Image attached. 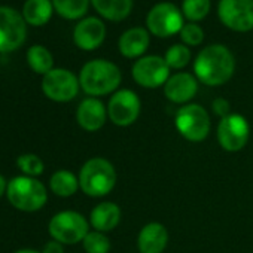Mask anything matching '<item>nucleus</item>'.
Here are the masks:
<instances>
[{
    "label": "nucleus",
    "instance_id": "7ed1b4c3",
    "mask_svg": "<svg viewBox=\"0 0 253 253\" xmlns=\"http://www.w3.org/2000/svg\"><path fill=\"white\" fill-rule=\"evenodd\" d=\"M115 185L116 170L109 160L95 157L82 166L79 173V186L85 195L92 198L104 197L112 192Z\"/></svg>",
    "mask_w": 253,
    "mask_h": 253
},
{
    "label": "nucleus",
    "instance_id": "393cba45",
    "mask_svg": "<svg viewBox=\"0 0 253 253\" xmlns=\"http://www.w3.org/2000/svg\"><path fill=\"white\" fill-rule=\"evenodd\" d=\"M210 8V0H183L180 11L189 23H198L207 17Z\"/></svg>",
    "mask_w": 253,
    "mask_h": 253
},
{
    "label": "nucleus",
    "instance_id": "f8f14e48",
    "mask_svg": "<svg viewBox=\"0 0 253 253\" xmlns=\"http://www.w3.org/2000/svg\"><path fill=\"white\" fill-rule=\"evenodd\" d=\"M220 23L232 32L246 33L253 29V0H219Z\"/></svg>",
    "mask_w": 253,
    "mask_h": 253
},
{
    "label": "nucleus",
    "instance_id": "dca6fc26",
    "mask_svg": "<svg viewBox=\"0 0 253 253\" xmlns=\"http://www.w3.org/2000/svg\"><path fill=\"white\" fill-rule=\"evenodd\" d=\"M107 107L97 97H88L81 101L76 110V121L85 131H98L107 121Z\"/></svg>",
    "mask_w": 253,
    "mask_h": 253
},
{
    "label": "nucleus",
    "instance_id": "1a4fd4ad",
    "mask_svg": "<svg viewBox=\"0 0 253 253\" xmlns=\"http://www.w3.org/2000/svg\"><path fill=\"white\" fill-rule=\"evenodd\" d=\"M142 101L131 89H118L112 94L107 104V115L112 124L118 126H130L140 116Z\"/></svg>",
    "mask_w": 253,
    "mask_h": 253
},
{
    "label": "nucleus",
    "instance_id": "5701e85b",
    "mask_svg": "<svg viewBox=\"0 0 253 253\" xmlns=\"http://www.w3.org/2000/svg\"><path fill=\"white\" fill-rule=\"evenodd\" d=\"M27 63L30 69L39 75H46L54 69L52 54L42 45H33L27 51Z\"/></svg>",
    "mask_w": 253,
    "mask_h": 253
},
{
    "label": "nucleus",
    "instance_id": "0eeeda50",
    "mask_svg": "<svg viewBox=\"0 0 253 253\" xmlns=\"http://www.w3.org/2000/svg\"><path fill=\"white\" fill-rule=\"evenodd\" d=\"M182 11L170 2H161L151 8L146 17L148 32L158 38H170L180 33L185 26Z\"/></svg>",
    "mask_w": 253,
    "mask_h": 253
},
{
    "label": "nucleus",
    "instance_id": "aec40b11",
    "mask_svg": "<svg viewBox=\"0 0 253 253\" xmlns=\"http://www.w3.org/2000/svg\"><path fill=\"white\" fill-rule=\"evenodd\" d=\"M91 3L100 17L118 23L131 14L134 0H91Z\"/></svg>",
    "mask_w": 253,
    "mask_h": 253
},
{
    "label": "nucleus",
    "instance_id": "2eb2a0df",
    "mask_svg": "<svg viewBox=\"0 0 253 253\" xmlns=\"http://www.w3.org/2000/svg\"><path fill=\"white\" fill-rule=\"evenodd\" d=\"M198 92V79L186 72L174 73L164 85V95L176 104H188Z\"/></svg>",
    "mask_w": 253,
    "mask_h": 253
},
{
    "label": "nucleus",
    "instance_id": "7c9ffc66",
    "mask_svg": "<svg viewBox=\"0 0 253 253\" xmlns=\"http://www.w3.org/2000/svg\"><path fill=\"white\" fill-rule=\"evenodd\" d=\"M42 253H64L63 250V244L52 240V241H48L43 247V252Z\"/></svg>",
    "mask_w": 253,
    "mask_h": 253
},
{
    "label": "nucleus",
    "instance_id": "473e14b6",
    "mask_svg": "<svg viewBox=\"0 0 253 253\" xmlns=\"http://www.w3.org/2000/svg\"><path fill=\"white\" fill-rule=\"evenodd\" d=\"M15 253H42V252H38V250H32V249H21Z\"/></svg>",
    "mask_w": 253,
    "mask_h": 253
},
{
    "label": "nucleus",
    "instance_id": "ddd939ff",
    "mask_svg": "<svg viewBox=\"0 0 253 253\" xmlns=\"http://www.w3.org/2000/svg\"><path fill=\"white\" fill-rule=\"evenodd\" d=\"M79 78L66 69H52L42 79L43 94L58 103H66L73 100L79 92Z\"/></svg>",
    "mask_w": 253,
    "mask_h": 253
},
{
    "label": "nucleus",
    "instance_id": "20e7f679",
    "mask_svg": "<svg viewBox=\"0 0 253 253\" xmlns=\"http://www.w3.org/2000/svg\"><path fill=\"white\" fill-rule=\"evenodd\" d=\"M6 195L9 203L23 211H36L42 209L48 200V192L43 183L29 176H17L9 180Z\"/></svg>",
    "mask_w": 253,
    "mask_h": 253
},
{
    "label": "nucleus",
    "instance_id": "f257e3e1",
    "mask_svg": "<svg viewBox=\"0 0 253 253\" xmlns=\"http://www.w3.org/2000/svg\"><path fill=\"white\" fill-rule=\"evenodd\" d=\"M235 72L232 52L220 43L209 45L198 52L194 60V76L209 86L226 84Z\"/></svg>",
    "mask_w": 253,
    "mask_h": 253
},
{
    "label": "nucleus",
    "instance_id": "9b49d317",
    "mask_svg": "<svg viewBox=\"0 0 253 253\" xmlns=\"http://www.w3.org/2000/svg\"><path fill=\"white\" fill-rule=\"evenodd\" d=\"M131 75L137 85L149 89L164 86L171 76L164 57L158 55H143L139 58L131 67Z\"/></svg>",
    "mask_w": 253,
    "mask_h": 253
},
{
    "label": "nucleus",
    "instance_id": "2f4dec72",
    "mask_svg": "<svg viewBox=\"0 0 253 253\" xmlns=\"http://www.w3.org/2000/svg\"><path fill=\"white\" fill-rule=\"evenodd\" d=\"M6 189H8V182H6V179L2 174H0V197H2L6 192Z\"/></svg>",
    "mask_w": 253,
    "mask_h": 253
},
{
    "label": "nucleus",
    "instance_id": "423d86ee",
    "mask_svg": "<svg viewBox=\"0 0 253 253\" xmlns=\"http://www.w3.org/2000/svg\"><path fill=\"white\" fill-rule=\"evenodd\" d=\"M48 229L52 240L61 244H76L84 241L89 232V225L84 214L73 210H64L52 216Z\"/></svg>",
    "mask_w": 253,
    "mask_h": 253
},
{
    "label": "nucleus",
    "instance_id": "412c9836",
    "mask_svg": "<svg viewBox=\"0 0 253 253\" xmlns=\"http://www.w3.org/2000/svg\"><path fill=\"white\" fill-rule=\"evenodd\" d=\"M52 12V0H27L23 8V17L26 23L36 27L46 24L51 20Z\"/></svg>",
    "mask_w": 253,
    "mask_h": 253
},
{
    "label": "nucleus",
    "instance_id": "a878e982",
    "mask_svg": "<svg viewBox=\"0 0 253 253\" xmlns=\"http://www.w3.org/2000/svg\"><path fill=\"white\" fill-rule=\"evenodd\" d=\"M164 60L170 69L180 70L186 67L191 61V49L183 43H176L166 51Z\"/></svg>",
    "mask_w": 253,
    "mask_h": 253
},
{
    "label": "nucleus",
    "instance_id": "39448f33",
    "mask_svg": "<svg viewBox=\"0 0 253 253\" xmlns=\"http://www.w3.org/2000/svg\"><path fill=\"white\" fill-rule=\"evenodd\" d=\"M176 128L179 134L194 143L203 142L207 139L210 130H211V121L209 112L197 103H188L183 104L177 112L174 118Z\"/></svg>",
    "mask_w": 253,
    "mask_h": 253
},
{
    "label": "nucleus",
    "instance_id": "bb28decb",
    "mask_svg": "<svg viewBox=\"0 0 253 253\" xmlns=\"http://www.w3.org/2000/svg\"><path fill=\"white\" fill-rule=\"evenodd\" d=\"M82 244L86 253H109L110 250L109 237L100 231H89Z\"/></svg>",
    "mask_w": 253,
    "mask_h": 253
},
{
    "label": "nucleus",
    "instance_id": "f3484780",
    "mask_svg": "<svg viewBox=\"0 0 253 253\" xmlns=\"http://www.w3.org/2000/svg\"><path fill=\"white\" fill-rule=\"evenodd\" d=\"M149 43H151V38H149L148 29L131 27L121 35V38L118 41V48H119V52L125 58H137L139 60L148 51Z\"/></svg>",
    "mask_w": 253,
    "mask_h": 253
},
{
    "label": "nucleus",
    "instance_id": "9d476101",
    "mask_svg": "<svg viewBox=\"0 0 253 253\" xmlns=\"http://www.w3.org/2000/svg\"><path fill=\"white\" fill-rule=\"evenodd\" d=\"M27 36L24 17L9 6H0V52L20 48Z\"/></svg>",
    "mask_w": 253,
    "mask_h": 253
},
{
    "label": "nucleus",
    "instance_id": "c85d7f7f",
    "mask_svg": "<svg viewBox=\"0 0 253 253\" xmlns=\"http://www.w3.org/2000/svg\"><path fill=\"white\" fill-rule=\"evenodd\" d=\"M179 35L183 45L186 46H198L204 41V30L197 23H186Z\"/></svg>",
    "mask_w": 253,
    "mask_h": 253
},
{
    "label": "nucleus",
    "instance_id": "4468645a",
    "mask_svg": "<svg viewBox=\"0 0 253 253\" xmlns=\"http://www.w3.org/2000/svg\"><path fill=\"white\" fill-rule=\"evenodd\" d=\"M106 26L97 17L81 20L73 30V42L84 51H94L104 42Z\"/></svg>",
    "mask_w": 253,
    "mask_h": 253
},
{
    "label": "nucleus",
    "instance_id": "f03ea898",
    "mask_svg": "<svg viewBox=\"0 0 253 253\" xmlns=\"http://www.w3.org/2000/svg\"><path fill=\"white\" fill-rule=\"evenodd\" d=\"M122 81V73L119 67L109 60H91L88 61L79 73V84L85 94L91 97L107 95L118 91Z\"/></svg>",
    "mask_w": 253,
    "mask_h": 253
},
{
    "label": "nucleus",
    "instance_id": "4be33fe9",
    "mask_svg": "<svg viewBox=\"0 0 253 253\" xmlns=\"http://www.w3.org/2000/svg\"><path fill=\"white\" fill-rule=\"evenodd\" d=\"M51 191L63 198L72 197L76 194V191L81 188L79 186V177H76L72 171L69 170H58L51 176L49 180Z\"/></svg>",
    "mask_w": 253,
    "mask_h": 253
},
{
    "label": "nucleus",
    "instance_id": "cd10ccee",
    "mask_svg": "<svg viewBox=\"0 0 253 253\" xmlns=\"http://www.w3.org/2000/svg\"><path fill=\"white\" fill-rule=\"evenodd\" d=\"M17 166L18 169L29 177H35L43 173L45 170V164L43 161L35 155V154H24L17 160Z\"/></svg>",
    "mask_w": 253,
    "mask_h": 253
},
{
    "label": "nucleus",
    "instance_id": "c756f323",
    "mask_svg": "<svg viewBox=\"0 0 253 253\" xmlns=\"http://www.w3.org/2000/svg\"><path fill=\"white\" fill-rule=\"evenodd\" d=\"M211 109L214 112V115H217L220 119L228 116L231 113V103L223 98V97H219V98H214L213 103H211Z\"/></svg>",
    "mask_w": 253,
    "mask_h": 253
},
{
    "label": "nucleus",
    "instance_id": "6e6552de",
    "mask_svg": "<svg viewBox=\"0 0 253 253\" xmlns=\"http://www.w3.org/2000/svg\"><path fill=\"white\" fill-rule=\"evenodd\" d=\"M216 136L222 149L226 152H238L247 145L250 137L249 121L240 113H229L219 121Z\"/></svg>",
    "mask_w": 253,
    "mask_h": 253
},
{
    "label": "nucleus",
    "instance_id": "b1692460",
    "mask_svg": "<svg viewBox=\"0 0 253 253\" xmlns=\"http://www.w3.org/2000/svg\"><path fill=\"white\" fill-rule=\"evenodd\" d=\"M91 0H52L55 12L66 20L82 18L89 6Z\"/></svg>",
    "mask_w": 253,
    "mask_h": 253
},
{
    "label": "nucleus",
    "instance_id": "a211bd4d",
    "mask_svg": "<svg viewBox=\"0 0 253 253\" xmlns=\"http://www.w3.org/2000/svg\"><path fill=\"white\" fill-rule=\"evenodd\" d=\"M169 244V231L160 222L146 223L137 237L140 253H163Z\"/></svg>",
    "mask_w": 253,
    "mask_h": 253
},
{
    "label": "nucleus",
    "instance_id": "6ab92c4d",
    "mask_svg": "<svg viewBox=\"0 0 253 253\" xmlns=\"http://www.w3.org/2000/svg\"><path fill=\"white\" fill-rule=\"evenodd\" d=\"M121 222V209L110 201H104L97 204L89 214V223L94 231L100 232H110L113 231Z\"/></svg>",
    "mask_w": 253,
    "mask_h": 253
}]
</instances>
